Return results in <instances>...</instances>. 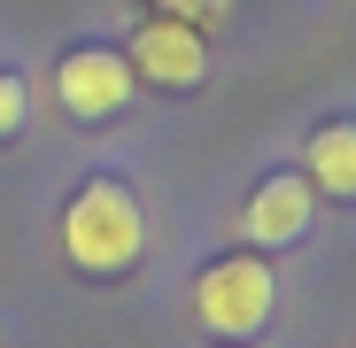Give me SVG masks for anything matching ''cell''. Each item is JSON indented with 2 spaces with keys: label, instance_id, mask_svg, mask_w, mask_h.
<instances>
[{
  "label": "cell",
  "instance_id": "cell-1",
  "mask_svg": "<svg viewBox=\"0 0 356 348\" xmlns=\"http://www.w3.org/2000/svg\"><path fill=\"white\" fill-rule=\"evenodd\" d=\"M63 256L78 279H124L147 256V209L140 194L116 179V170H93V179L70 194L63 209Z\"/></svg>",
  "mask_w": 356,
  "mask_h": 348
},
{
  "label": "cell",
  "instance_id": "cell-2",
  "mask_svg": "<svg viewBox=\"0 0 356 348\" xmlns=\"http://www.w3.org/2000/svg\"><path fill=\"white\" fill-rule=\"evenodd\" d=\"M271 302H279V279H271V263H264L256 248H232V256H217V263L194 279V317H202V333H217V340L264 333Z\"/></svg>",
  "mask_w": 356,
  "mask_h": 348
},
{
  "label": "cell",
  "instance_id": "cell-3",
  "mask_svg": "<svg viewBox=\"0 0 356 348\" xmlns=\"http://www.w3.org/2000/svg\"><path fill=\"white\" fill-rule=\"evenodd\" d=\"M140 93L124 47H70L63 63H54V101H63L78 124H108V116H124Z\"/></svg>",
  "mask_w": 356,
  "mask_h": 348
},
{
  "label": "cell",
  "instance_id": "cell-4",
  "mask_svg": "<svg viewBox=\"0 0 356 348\" xmlns=\"http://www.w3.org/2000/svg\"><path fill=\"white\" fill-rule=\"evenodd\" d=\"M124 63H132V78H147V85H163V93H186V85H202L209 78V31H194V24H178V16H140V31L124 39Z\"/></svg>",
  "mask_w": 356,
  "mask_h": 348
},
{
  "label": "cell",
  "instance_id": "cell-5",
  "mask_svg": "<svg viewBox=\"0 0 356 348\" xmlns=\"http://www.w3.org/2000/svg\"><path fill=\"white\" fill-rule=\"evenodd\" d=\"M310 209H318V194H310L302 170H271V179L248 194V209H241V248H256V256L294 248L310 232Z\"/></svg>",
  "mask_w": 356,
  "mask_h": 348
},
{
  "label": "cell",
  "instance_id": "cell-6",
  "mask_svg": "<svg viewBox=\"0 0 356 348\" xmlns=\"http://www.w3.org/2000/svg\"><path fill=\"white\" fill-rule=\"evenodd\" d=\"M302 179L325 201H356V116H325L302 147Z\"/></svg>",
  "mask_w": 356,
  "mask_h": 348
},
{
  "label": "cell",
  "instance_id": "cell-7",
  "mask_svg": "<svg viewBox=\"0 0 356 348\" xmlns=\"http://www.w3.org/2000/svg\"><path fill=\"white\" fill-rule=\"evenodd\" d=\"M24 116H31V85H24L16 70H0V140H16Z\"/></svg>",
  "mask_w": 356,
  "mask_h": 348
},
{
  "label": "cell",
  "instance_id": "cell-8",
  "mask_svg": "<svg viewBox=\"0 0 356 348\" xmlns=\"http://www.w3.org/2000/svg\"><path fill=\"white\" fill-rule=\"evenodd\" d=\"M155 16H178V24H194V31H209L217 16H225V0H147Z\"/></svg>",
  "mask_w": 356,
  "mask_h": 348
},
{
  "label": "cell",
  "instance_id": "cell-9",
  "mask_svg": "<svg viewBox=\"0 0 356 348\" xmlns=\"http://www.w3.org/2000/svg\"><path fill=\"white\" fill-rule=\"evenodd\" d=\"M232 348H241V340H232Z\"/></svg>",
  "mask_w": 356,
  "mask_h": 348
}]
</instances>
